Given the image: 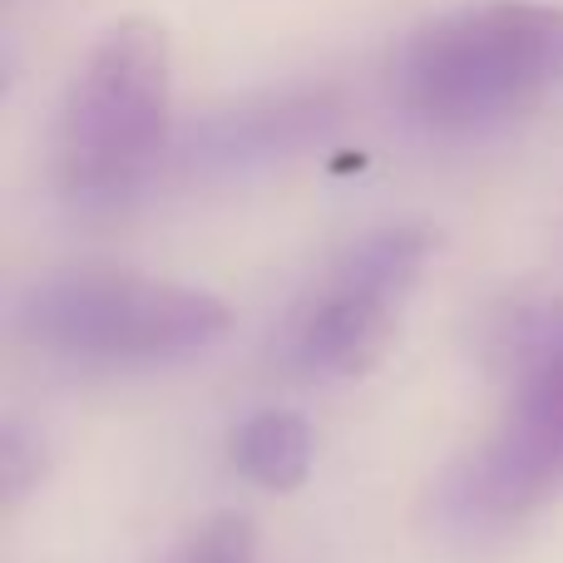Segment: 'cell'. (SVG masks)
Masks as SVG:
<instances>
[{
	"label": "cell",
	"mask_w": 563,
	"mask_h": 563,
	"mask_svg": "<svg viewBox=\"0 0 563 563\" xmlns=\"http://www.w3.org/2000/svg\"><path fill=\"white\" fill-rule=\"evenodd\" d=\"M563 85V10L485 0L420 25L390 65L400 114L440 139H470L544 104Z\"/></svg>",
	"instance_id": "cell-1"
},
{
	"label": "cell",
	"mask_w": 563,
	"mask_h": 563,
	"mask_svg": "<svg viewBox=\"0 0 563 563\" xmlns=\"http://www.w3.org/2000/svg\"><path fill=\"white\" fill-rule=\"evenodd\" d=\"M174 114L168 35L154 20H119L69 79L55 124V184L75 213L104 218L154 178Z\"/></svg>",
	"instance_id": "cell-2"
},
{
	"label": "cell",
	"mask_w": 563,
	"mask_h": 563,
	"mask_svg": "<svg viewBox=\"0 0 563 563\" xmlns=\"http://www.w3.org/2000/svg\"><path fill=\"white\" fill-rule=\"evenodd\" d=\"M15 331L75 366H164L223 341L228 307L139 273H59L15 301Z\"/></svg>",
	"instance_id": "cell-3"
},
{
	"label": "cell",
	"mask_w": 563,
	"mask_h": 563,
	"mask_svg": "<svg viewBox=\"0 0 563 563\" xmlns=\"http://www.w3.org/2000/svg\"><path fill=\"white\" fill-rule=\"evenodd\" d=\"M430 257V233L416 223L356 238L317 287L301 297L287 327V356L307 376H361L386 356L396 311Z\"/></svg>",
	"instance_id": "cell-4"
},
{
	"label": "cell",
	"mask_w": 563,
	"mask_h": 563,
	"mask_svg": "<svg viewBox=\"0 0 563 563\" xmlns=\"http://www.w3.org/2000/svg\"><path fill=\"white\" fill-rule=\"evenodd\" d=\"M563 489V380L515 386L499 430L450 475L445 515L460 529H505Z\"/></svg>",
	"instance_id": "cell-5"
},
{
	"label": "cell",
	"mask_w": 563,
	"mask_h": 563,
	"mask_svg": "<svg viewBox=\"0 0 563 563\" xmlns=\"http://www.w3.org/2000/svg\"><path fill=\"white\" fill-rule=\"evenodd\" d=\"M341 104L331 89H282L198 119L184 139V174L247 178L307 154L336 129Z\"/></svg>",
	"instance_id": "cell-6"
},
{
	"label": "cell",
	"mask_w": 563,
	"mask_h": 563,
	"mask_svg": "<svg viewBox=\"0 0 563 563\" xmlns=\"http://www.w3.org/2000/svg\"><path fill=\"white\" fill-rule=\"evenodd\" d=\"M479 356L495 376L563 380V301H509L479 327Z\"/></svg>",
	"instance_id": "cell-7"
},
{
	"label": "cell",
	"mask_w": 563,
	"mask_h": 563,
	"mask_svg": "<svg viewBox=\"0 0 563 563\" xmlns=\"http://www.w3.org/2000/svg\"><path fill=\"white\" fill-rule=\"evenodd\" d=\"M228 450H233L238 475L263 489H277V495L301 489V479L311 475V430L291 410H257V416H247L233 430Z\"/></svg>",
	"instance_id": "cell-8"
},
{
	"label": "cell",
	"mask_w": 563,
	"mask_h": 563,
	"mask_svg": "<svg viewBox=\"0 0 563 563\" xmlns=\"http://www.w3.org/2000/svg\"><path fill=\"white\" fill-rule=\"evenodd\" d=\"M174 563H257L253 525L238 515H218L174 554Z\"/></svg>",
	"instance_id": "cell-9"
}]
</instances>
